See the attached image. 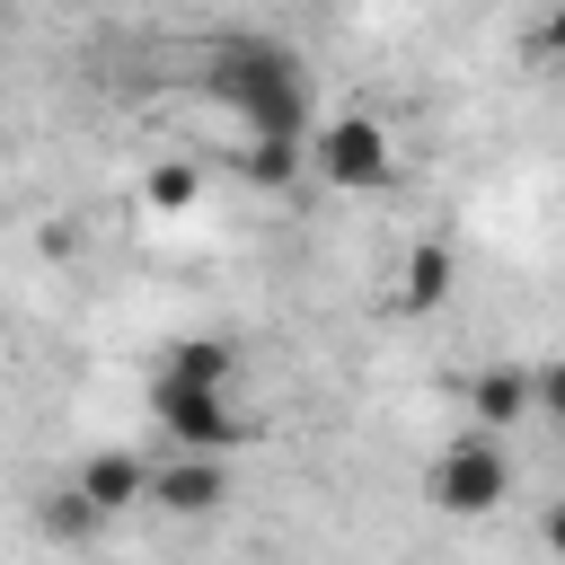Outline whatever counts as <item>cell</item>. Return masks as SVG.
Returning a JSON list of instances; mask_svg holds the SVG:
<instances>
[{
  "mask_svg": "<svg viewBox=\"0 0 565 565\" xmlns=\"http://www.w3.org/2000/svg\"><path fill=\"white\" fill-rule=\"evenodd\" d=\"M539 539H547V556H556V565H565V494H556V503H547V521H539Z\"/></svg>",
  "mask_w": 565,
  "mask_h": 565,
  "instance_id": "4fadbf2b",
  "label": "cell"
},
{
  "mask_svg": "<svg viewBox=\"0 0 565 565\" xmlns=\"http://www.w3.org/2000/svg\"><path fill=\"white\" fill-rule=\"evenodd\" d=\"M71 486H79V503H88L97 521H115V512H141V503H150L159 468H150L141 450H88V459L71 468Z\"/></svg>",
  "mask_w": 565,
  "mask_h": 565,
  "instance_id": "5b68a950",
  "label": "cell"
},
{
  "mask_svg": "<svg viewBox=\"0 0 565 565\" xmlns=\"http://www.w3.org/2000/svg\"><path fill=\"white\" fill-rule=\"evenodd\" d=\"M309 168L335 194H388L397 185V141H388L380 115H327L318 141H309Z\"/></svg>",
  "mask_w": 565,
  "mask_h": 565,
  "instance_id": "277c9868",
  "label": "cell"
},
{
  "mask_svg": "<svg viewBox=\"0 0 565 565\" xmlns=\"http://www.w3.org/2000/svg\"><path fill=\"white\" fill-rule=\"evenodd\" d=\"M539 415H547V424H565V353H547V362H539Z\"/></svg>",
  "mask_w": 565,
  "mask_h": 565,
  "instance_id": "7c38bea8",
  "label": "cell"
},
{
  "mask_svg": "<svg viewBox=\"0 0 565 565\" xmlns=\"http://www.w3.org/2000/svg\"><path fill=\"white\" fill-rule=\"evenodd\" d=\"M530 62H565V0L539 9V35H530Z\"/></svg>",
  "mask_w": 565,
  "mask_h": 565,
  "instance_id": "8fae6325",
  "label": "cell"
},
{
  "mask_svg": "<svg viewBox=\"0 0 565 565\" xmlns=\"http://www.w3.org/2000/svg\"><path fill=\"white\" fill-rule=\"evenodd\" d=\"M450 282H459V256H450L441 238H415V247L397 256V309H441Z\"/></svg>",
  "mask_w": 565,
  "mask_h": 565,
  "instance_id": "ba28073f",
  "label": "cell"
},
{
  "mask_svg": "<svg viewBox=\"0 0 565 565\" xmlns=\"http://www.w3.org/2000/svg\"><path fill=\"white\" fill-rule=\"evenodd\" d=\"M512 494V450L494 441V433H450L433 459H424V503L433 512H450V521H477V512H494Z\"/></svg>",
  "mask_w": 565,
  "mask_h": 565,
  "instance_id": "3957f363",
  "label": "cell"
},
{
  "mask_svg": "<svg viewBox=\"0 0 565 565\" xmlns=\"http://www.w3.org/2000/svg\"><path fill=\"white\" fill-rule=\"evenodd\" d=\"M159 371H177V380H238V353L221 344V335H177V344H159Z\"/></svg>",
  "mask_w": 565,
  "mask_h": 565,
  "instance_id": "9c48e42d",
  "label": "cell"
},
{
  "mask_svg": "<svg viewBox=\"0 0 565 565\" xmlns=\"http://www.w3.org/2000/svg\"><path fill=\"white\" fill-rule=\"evenodd\" d=\"M150 424H159L177 450H203V459H230V450L256 433L221 380H177V371H150Z\"/></svg>",
  "mask_w": 565,
  "mask_h": 565,
  "instance_id": "7a4b0ae2",
  "label": "cell"
},
{
  "mask_svg": "<svg viewBox=\"0 0 565 565\" xmlns=\"http://www.w3.org/2000/svg\"><path fill=\"white\" fill-rule=\"evenodd\" d=\"M530 415H539V371L486 362V371L468 380V424H477V433H503V424H530Z\"/></svg>",
  "mask_w": 565,
  "mask_h": 565,
  "instance_id": "52a82bcc",
  "label": "cell"
},
{
  "mask_svg": "<svg viewBox=\"0 0 565 565\" xmlns=\"http://www.w3.org/2000/svg\"><path fill=\"white\" fill-rule=\"evenodd\" d=\"M194 194H203V177H194L185 159H159V168H141V203H150V212H185Z\"/></svg>",
  "mask_w": 565,
  "mask_h": 565,
  "instance_id": "30bf717a",
  "label": "cell"
},
{
  "mask_svg": "<svg viewBox=\"0 0 565 565\" xmlns=\"http://www.w3.org/2000/svg\"><path fill=\"white\" fill-rule=\"evenodd\" d=\"M203 97L238 115L247 141L265 150H309L318 141V115H309V71L291 44L274 35H212L203 44Z\"/></svg>",
  "mask_w": 565,
  "mask_h": 565,
  "instance_id": "6da1fadb",
  "label": "cell"
},
{
  "mask_svg": "<svg viewBox=\"0 0 565 565\" xmlns=\"http://www.w3.org/2000/svg\"><path fill=\"white\" fill-rule=\"evenodd\" d=\"M150 503H159V512H177V521H203V512H221V503H230V459H203V450H177V459H159V486H150Z\"/></svg>",
  "mask_w": 565,
  "mask_h": 565,
  "instance_id": "8992f818",
  "label": "cell"
},
{
  "mask_svg": "<svg viewBox=\"0 0 565 565\" xmlns=\"http://www.w3.org/2000/svg\"><path fill=\"white\" fill-rule=\"evenodd\" d=\"M539 9H556V0H539Z\"/></svg>",
  "mask_w": 565,
  "mask_h": 565,
  "instance_id": "5bb4252c",
  "label": "cell"
}]
</instances>
